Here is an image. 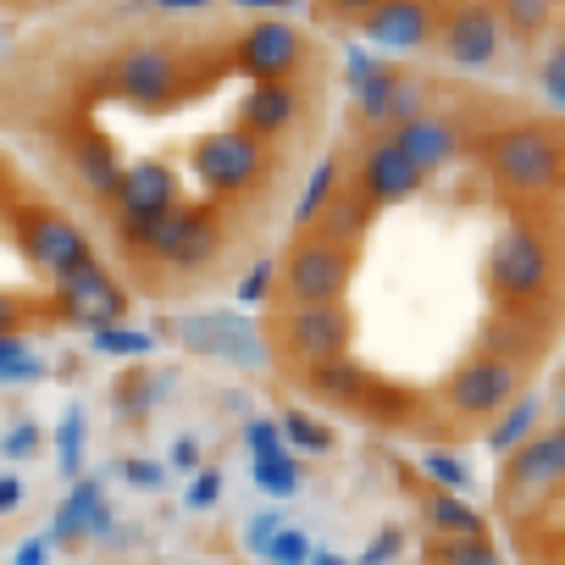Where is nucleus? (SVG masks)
I'll return each mask as SVG.
<instances>
[{"label":"nucleus","instance_id":"41","mask_svg":"<svg viewBox=\"0 0 565 565\" xmlns=\"http://www.w3.org/2000/svg\"><path fill=\"white\" fill-rule=\"evenodd\" d=\"M554 416H559V427H565V377L554 383Z\"/></svg>","mask_w":565,"mask_h":565},{"label":"nucleus","instance_id":"24","mask_svg":"<svg viewBox=\"0 0 565 565\" xmlns=\"http://www.w3.org/2000/svg\"><path fill=\"white\" fill-rule=\"evenodd\" d=\"M554 7H559V0H499V23H504V34L532 40V34H543V29H548Z\"/></svg>","mask_w":565,"mask_h":565},{"label":"nucleus","instance_id":"16","mask_svg":"<svg viewBox=\"0 0 565 565\" xmlns=\"http://www.w3.org/2000/svg\"><path fill=\"white\" fill-rule=\"evenodd\" d=\"M295 117H300V95H295V84H249V95L238 100V122H244L255 139L289 134Z\"/></svg>","mask_w":565,"mask_h":565},{"label":"nucleus","instance_id":"6","mask_svg":"<svg viewBox=\"0 0 565 565\" xmlns=\"http://www.w3.org/2000/svg\"><path fill=\"white\" fill-rule=\"evenodd\" d=\"M156 328L183 339L194 355H211V361H227V366H244V372L266 366V339L244 311H189V317H161Z\"/></svg>","mask_w":565,"mask_h":565},{"label":"nucleus","instance_id":"3","mask_svg":"<svg viewBox=\"0 0 565 565\" xmlns=\"http://www.w3.org/2000/svg\"><path fill=\"white\" fill-rule=\"evenodd\" d=\"M482 161H488V172L510 189V194H548L559 178H565V150H559V139L548 134V128H537V122H510V128H499V134H488L482 139Z\"/></svg>","mask_w":565,"mask_h":565},{"label":"nucleus","instance_id":"18","mask_svg":"<svg viewBox=\"0 0 565 565\" xmlns=\"http://www.w3.org/2000/svg\"><path fill=\"white\" fill-rule=\"evenodd\" d=\"M537 339H543L537 322H526L521 311H499V317L477 333V355H493V361H515V366H526L532 350H537Z\"/></svg>","mask_w":565,"mask_h":565},{"label":"nucleus","instance_id":"25","mask_svg":"<svg viewBox=\"0 0 565 565\" xmlns=\"http://www.w3.org/2000/svg\"><path fill=\"white\" fill-rule=\"evenodd\" d=\"M277 277H282V255H260V260H255V266H249V271L238 277V295H233V300H238L244 311L266 306V300H271V282H277Z\"/></svg>","mask_w":565,"mask_h":565},{"label":"nucleus","instance_id":"26","mask_svg":"<svg viewBox=\"0 0 565 565\" xmlns=\"http://www.w3.org/2000/svg\"><path fill=\"white\" fill-rule=\"evenodd\" d=\"M282 444H295V449H306V455H328V449H333V433H328L317 416L289 411V416H282Z\"/></svg>","mask_w":565,"mask_h":565},{"label":"nucleus","instance_id":"27","mask_svg":"<svg viewBox=\"0 0 565 565\" xmlns=\"http://www.w3.org/2000/svg\"><path fill=\"white\" fill-rule=\"evenodd\" d=\"M422 471H427L444 493H466V488H471L466 460H460V455H449V449H427V455H422Z\"/></svg>","mask_w":565,"mask_h":565},{"label":"nucleus","instance_id":"34","mask_svg":"<svg viewBox=\"0 0 565 565\" xmlns=\"http://www.w3.org/2000/svg\"><path fill=\"white\" fill-rule=\"evenodd\" d=\"M282 526H289V521H282L277 510H255V515L244 521V548H255V554H266V548H271V537H277Z\"/></svg>","mask_w":565,"mask_h":565},{"label":"nucleus","instance_id":"39","mask_svg":"<svg viewBox=\"0 0 565 565\" xmlns=\"http://www.w3.org/2000/svg\"><path fill=\"white\" fill-rule=\"evenodd\" d=\"M150 12H161V18H189V12H211V0H150Z\"/></svg>","mask_w":565,"mask_h":565},{"label":"nucleus","instance_id":"22","mask_svg":"<svg viewBox=\"0 0 565 565\" xmlns=\"http://www.w3.org/2000/svg\"><path fill=\"white\" fill-rule=\"evenodd\" d=\"M311 388L322 394V399H333V405H361L366 399V377L339 355V361H328V366H317L311 372Z\"/></svg>","mask_w":565,"mask_h":565},{"label":"nucleus","instance_id":"35","mask_svg":"<svg viewBox=\"0 0 565 565\" xmlns=\"http://www.w3.org/2000/svg\"><path fill=\"white\" fill-rule=\"evenodd\" d=\"M216 499H222V471H216V466H200L194 482H189V493H183V504H189V510H211Z\"/></svg>","mask_w":565,"mask_h":565},{"label":"nucleus","instance_id":"33","mask_svg":"<svg viewBox=\"0 0 565 565\" xmlns=\"http://www.w3.org/2000/svg\"><path fill=\"white\" fill-rule=\"evenodd\" d=\"M244 449H249V460L282 455V449H289V444H282V422H266V416H255V422L244 427Z\"/></svg>","mask_w":565,"mask_h":565},{"label":"nucleus","instance_id":"29","mask_svg":"<svg viewBox=\"0 0 565 565\" xmlns=\"http://www.w3.org/2000/svg\"><path fill=\"white\" fill-rule=\"evenodd\" d=\"M433 559H438V565H499V554H493L482 537H438Z\"/></svg>","mask_w":565,"mask_h":565},{"label":"nucleus","instance_id":"5","mask_svg":"<svg viewBox=\"0 0 565 565\" xmlns=\"http://www.w3.org/2000/svg\"><path fill=\"white\" fill-rule=\"evenodd\" d=\"M488 282H493V295L504 300V311L532 306L537 295H548V282H554V255H548V244H543L526 222H510V227L488 244Z\"/></svg>","mask_w":565,"mask_h":565},{"label":"nucleus","instance_id":"40","mask_svg":"<svg viewBox=\"0 0 565 565\" xmlns=\"http://www.w3.org/2000/svg\"><path fill=\"white\" fill-rule=\"evenodd\" d=\"M311 565H350V559H344V554H328V548H317V554H311Z\"/></svg>","mask_w":565,"mask_h":565},{"label":"nucleus","instance_id":"1","mask_svg":"<svg viewBox=\"0 0 565 565\" xmlns=\"http://www.w3.org/2000/svg\"><path fill=\"white\" fill-rule=\"evenodd\" d=\"M95 255L89 227L45 200L29 161L0 145V372L29 361L34 333L73 328V289Z\"/></svg>","mask_w":565,"mask_h":565},{"label":"nucleus","instance_id":"23","mask_svg":"<svg viewBox=\"0 0 565 565\" xmlns=\"http://www.w3.org/2000/svg\"><path fill=\"white\" fill-rule=\"evenodd\" d=\"M537 433V399L532 394H521L499 422H493V433H488V449H499V455H510V449H521L526 438Z\"/></svg>","mask_w":565,"mask_h":565},{"label":"nucleus","instance_id":"31","mask_svg":"<svg viewBox=\"0 0 565 565\" xmlns=\"http://www.w3.org/2000/svg\"><path fill=\"white\" fill-rule=\"evenodd\" d=\"M537 89H543V100H548L554 111H565V34L548 45V56H543V67H537Z\"/></svg>","mask_w":565,"mask_h":565},{"label":"nucleus","instance_id":"20","mask_svg":"<svg viewBox=\"0 0 565 565\" xmlns=\"http://www.w3.org/2000/svg\"><path fill=\"white\" fill-rule=\"evenodd\" d=\"M249 471H255V488L271 493V499H295V493L306 488V466H300L289 449L266 455V460H249Z\"/></svg>","mask_w":565,"mask_h":565},{"label":"nucleus","instance_id":"36","mask_svg":"<svg viewBox=\"0 0 565 565\" xmlns=\"http://www.w3.org/2000/svg\"><path fill=\"white\" fill-rule=\"evenodd\" d=\"M399 548H405V532H399V526H383V532L366 543V554H361L355 565H394V559H399Z\"/></svg>","mask_w":565,"mask_h":565},{"label":"nucleus","instance_id":"10","mask_svg":"<svg viewBox=\"0 0 565 565\" xmlns=\"http://www.w3.org/2000/svg\"><path fill=\"white\" fill-rule=\"evenodd\" d=\"M277 344L295 366L317 372L350 350V311L344 306H282Z\"/></svg>","mask_w":565,"mask_h":565},{"label":"nucleus","instance_id":"2","mask_svg":"<svg viewBox=\"0 0 565 565\" xmlns=\"http://www.w3.org/2000/svg\"><path fill=\"white\" fill-rule=\"evenodd\" d=\"M117 249H128L145 266H167V271H205L222 255V227L211 211L200 205H172L161 216H150L145 227H134Z\"/></svg>","mask_w":565,"mask_h":565},{"label":"nucleus","instance_id":"4","mask_svg":"<svg viewBox=\"0 0 565 565\" xmlns=\"http://www.w3.org/2000/svg\"><path fill=\"white\" fill-rule=\"evenodd\" d=\"M350 249L322 238V233H300L289 249H282V306H339L350 289Z\"/></svg>","mask_w":565,"mask_h":565},{"label":"nucleus","instance_id":"12","mask_svg":"<svg viewBox=\"0 0 565 565\" xmlns=\"http://www.w3.org/2000/svg\"><path fill=\"white\" fill-rule=\"evenodd\" d=\"M355 178H361V189H366L372 205H405V200L427 183V172L399 150L394 134H372V139L361 145V156H355Z\"/></svg>","mask_w":565,"mask_h":565},{"label":"nucleus","instance_id":"11","mask_svg":"<svg viewBox=\"0 0 565 565\" xmlns=\"http://www.w3.org/2000/svg\"><path fill=\"white\" fill-rule=\"evenodd\" d=\"M300 56H306V34L295 23H277V18L249 23L238 34V51H233V62L249 73V84H289Z\"/></svg>","mask_w":565,"mask_h":565},{"label":"nucleus","instance_id":"38","mask_svg":"<svg viewBox=\"0 0 565 565\" xmlns=\"http://www.w3.org/2000/svg\"><path fill=\"white\" fill-rule=\"evenodd\" d=\"M167 466H172V471H200V444H194V438H178V444L167 449Z\"/></svg>","mask_w":565,"mask_h":565},{"label":"nucleus","instance_id":"9","mask_svg":"<svg viewBox=\"0 0 565 565\" xmlns=\"http://www.w3.org/2000/svg\"><path fill=\"white\" fill-rule=\"evenodd\" d=\"M266 167H271L266 139H255L249 128H216V134H205V139L194 145V172H200V183L216 189V194H244V189H255V178H260Z\"/></svg>","mask_w":565,"mask_h":565},{"label":"nucleus","instance_id":"21","mask_svg":"<svg viewBox=\"0 0 565 565\" xmlns=\"http://www.w3.org/2000/svg\"><path fill=\"white\" fill-rule=\"evenodd\" d=\"M339 156H328V161H317V172H311V183L300 189V205H295V227H317V216H322V205L333 200V189H339Z\"/></svg>","mask_w":565,"mask_h":565},{"label":"nucleus","instance_id":"19","mask_svg":"<svg viewBox=\"0 0 565 565\" xmlns=\"http://www.w3.org/2000/svg\"><path fill=\"white\" fill-rule=\"evenodd\" d=\"M427 521H433L438 537H482V515L460 493H444V488L427 499Z\"/></svg>","mask_w":565,"mask_h":565},{"label":"nucleus","instance_id":"32","mask_svg":"<svg viewBox=\"0 0 565 565\" xmlns=\"http://www.w3.org/2000/svg\"><path fill=\"white\" fill-rule=\"evenodd\" d=\"M311 554H317V543H311L300 526H282V532L271 537V548H266L271 565H311Z\"/></svg>","mask_w":565,"mask_h":565},{"label":"nucleus","instance_id":"30","mask_svg":"<svg viewBox=\"0 0 565 565\" xmlns=\"http://www.w3.org/2000/svg\"><path fill=\"white\" fill-rule=\"evenodd\" d=\"M117 477H122L128 488H139V493H156V488L172 477V466H167V460H145V455H122V460H117Z\"/></svg>","mask_w":565,"mask_h":565},{"label":"nucleus","instance_id":"17","mask_svg":"<svg viewBox=\"0 0 565 565\" xmlns=\"http://www.w3.org/2000/svg\"><path fill=\"white\" fill-rule=\"evenodd\" d=\"M372 216H377V205L366 200V189H361V183H355V189H333V200L322 205V216H317V227H311V233H322V238H333V244L355 249V244L366 238Z\"/></svg>","mask_w":565,"mask_h":565},{"label":"nucleus","instance_id":"13","mask_svg":"<svg viewBox=\"0 0 565 565\" xmlns=\"http://www.w3.org/2000/svg\"><path fill=\"white\" fill-rule=\"evenodd\" d=\"M438 56L455 62V67H488L499 56V40H504V23L493 7H482V0H460V7L438 23Z\"/></svg>","mask_w":565,"mask_h":565},{"label":"nucleus","instance_id":"28","mask_svg":"<svg viewBox=\"0 0 565 565\" xmlns=\"http://www.w3.org/2000/svg\"><path fill=\"white\" fill-rule=\"evenodd\" d=\"M95 350L100 355H122V361H139V355H150L156 350V339L150 333H139V328H106V333H95Z\"/></svg>","mask_w":565,"mask_h":565},{"label":"nucleus","instance_id":"14","mask_svg":"<svg viewBox=\"0 0 565 565\" xmlns=\"http://www.w3.org/2000/svg\"><path fill=\"white\" fill-rule=\"evenodd\" d=\"M361 34L377 45V51H422L433 45L438 34V18H433V0H383L361 18Z\"/></svg>","mask_w":565,"mask_h":565},{"label":"nucleus","instance_id":"8","mask_svg":"<svg viewBox=\"0 0 565 565\" xmlns=\"http://www.w3.org/2000/svg\"><path fill=\"white\" fill-rule=\"evenodd\" d=\"M565 488V427H548V433H532L521 449H510L504 460V510H532L537 499L559 493Z\"/></svg>","mask_w":565,"mask_h":565},{"label":"nucleus","instance_id":"15","mask_svg":"<svg viewBox=\"0 0 565 565\" xmlns=\"http://www.w3.org/2000/svg\"><path fill=\"white\" fill-rule=\"evenodd\" d=\"M394 139H399V150L422 167V172H438V167H449L455 156H460V122L455 117H444V111H416L411 122H399V128H388Z\"/></svg>","mask_w":565,"mask_h":565},{"label":"nucleus","instance_id":"7","mask_svg":"<svg viewBox=\"0 0 565 565\" xmlns=\"http://www.w3.org/2000/svg\"><path fill=\"white\" fill-rule=\"evenodd\" d=\"M521 394H526V366H515V361H493V355H471V361L444 383V405H449L460 422L504 416Z\"/></svg>","mask_w":565,"mask_h":565},{"label":"nucleus","instance_id":"37","mask_svg":"<svg viewBox=\"0 0 565 565\" xmlns=\"http://www.w3.org/2000/svg\"><path fill=\"white\" fill-rule=\"evenodd\" d=\"M328 7V18H339V23H361L372 7H383V0H322Z\"/></svg>","mask_w":565,"mask_h":565}]
</instances>
